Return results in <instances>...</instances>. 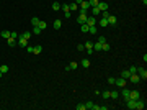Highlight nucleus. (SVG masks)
I'll use <instances>...</instances> for the list:
<instances>
[{"mask_svg":"<svg viewBox=\"0 0 147 110\" xmlns=\"http://www.w3.org/2000/svg\"><path fill=\"white\" fill-rule=\"evenodd\" d=\"M87 13H88L87 10H80V15H79V18H77V23H79V25H83V23L87 21V17H88Z\"/></svg>","mask_w":147,"mask_h":110,"instance_id":"obj_1","label":"nucleus"},{"mask_svg":"<svg viewBox=\"0 0 147 110\" xmlns=\"http://www.w3.org/2000/svg\"><path fill=\"white\" fill-rule=\"evenodd\" d=\"M136 72H137V76L141 77V79H144V81L147 79V71L144 69V67H136Z\"/></svg>","mask_w":147,"mask_h":110,"instance_id":"obj_2","label":"nucleus"},{"mask_svg":"<svg viewBox=\"0 0 147 110\" xmlns=\"http://www.w3.org/2000/svg\"><path fill=\"white\" fill-rule=\"evenodd\" d=\"M126 82H128V81H126V79H123V77H119V79H114V84H116L119 89L126 87Z\"/></svg>","mask_w":147,"mask_h":110,"instance_id":"obj_3","label":"nucleus"},{"mask_svg":"<svg viewBox=\"0 0 147 110\" xmlns=\"http://www.w3.org/2000/svg\"><path fill=\"white\" fill-rule=\"evenodd\" d=\"M129 99H134V100L141 99V92H139V91H131V92H129Z\"/></svg>","mask_w":147,"mask_h":110,"instance_id":"obj_4","label":"nucleus"},{"mask_svg":"<svg viewBox=\"0 0 147 110\" xmlns=\"http://www.w3.org/2000/svg\"><path fill=\"white\" fill-rule=\"evenodd\" d=\"M128 81H131L132 84H137L139 81H141V77L137 76V72H134V74H131V76H129V79H128Z\"/></svg>","mask_w":147,"mask_h":110,"instance_id":"obj_5","label":"nucleus"},{"mask_svg":"<svg viewBox=\"0 0 147 110\" xmlns=\"http://www.w3.org/2000/svg\"><path fill=\"white\" fill-rule=\"evenodd\" d=\"M18 46H21V48H26L28 46V39H25L21 35H18Z\"/></svg>","mask_w":147,"mask_h":110,"instance_id":"obj_6","label":"nucleus"},{"mask_svg":"<svg viewBox=\"0 0 147 110\" xmlns=\"http://www.w3.org/2000/svg\"><path fill=\"white\" fill-rule=\"evenodd\" d=\"M128 104H126V107H128V109H131V110H134L136 109V100H134V99H128Z\"/></svg>","mask_w":147,"mask_h":110,"instance_id":"obj_7","label":"nucleus"},{"mask_svg":"<svg viewBox=\"0 0 147 110\" xmlns=\"http://www.w3.org/2000/svg\"><path fill=\"white\" fill-rule=\"evenodd\" d=\"M144 107H146V102L141 100V99H137V100H136V109H137V110H144Z\"/></svg>","mask_w":147,"mask_h":110,"instance_id":"obj_8","label":"nucleus"},{"mask_svg":"<svg viewBox=\"0 0 147 110\" xmlns=\"http://www.w3.org/2000/svg\"><path fill=\"white\" fill-rule=\"evenodd\" d=\"M96 7L100 8V12H106V10H108V3H106V2H98Z\"/></svg>","mask_w":147,"mask_h":110,"instance_id":"obj_9","label":"nucleus"},{"mask_svg":"<svg viewBox=\"0 0 147 110\" xmlns=\"http://www.w3.org/2000/svg\"><path fill=\"white\" fill-rule=\"evenodd\" d=\"M88 26H93V25H96V18L95 17H87V21H85Z\"/></svg>","mask_w":147,"mask_h":110,"instance_id":"obj_10","label":"nucleus"},{"mask_svg":"<svg viewBox=\"0 0 147 110\" xmlns=\"http://www.w3.org/2000/svg\"><path fill=\"white\" fill-rule=\"evenodd\" d=\"M88 8H90V3H88V0H83L82 3H80V10H87V12H88Z\"/></svg>","mask_w":147,"mask_h":110,"instance_id":"obj_11","label":"nucleus"},{"mask_svg":"<svg viewBox=\"0 0 147 110\" xmlns=\"http://www.w3.org/2000/svg\"><path fill=\"white\" fill-rule=\"evenodd\" d=\"M77 67H79V64H77L75 61H72L69 66H65V71H72V69H77Z\"/></svg>","mask_w":147,"mask_h":110,"instance_id":"obj_12","label":"nucleus"},{"mask_svg":"<svg viewBox=\"0 0 147 110\" xmlns=\"http://www.w3.org/2000/svg\"><path fill=\"white\" fill-rule=\"evenodd\" d=\"M129 89H126V87H123V91H121V94H123V97H124V100H128L129 99Z\"/></svg>","mask_w":147,"mask_h":110,"instance_id":"obj_13","label":"nucleus"},{"mask_svg":"<svg viewBox=\"0 0 147 110\" xmlns=\"http://www.w3.org/2000/svg\"><path fill=\"white\" fill-rule=\"evenodd\" d=\"M108 25H116V17L111 15V13H110V17H108Z\"/></svg>","mask_w":147,"mask_h":110,"instance_id":"obj_14","label":"nucleus"},{"mask_svg":"<svg viewBox=\"0 0 147 110\" xmlns=\"http://www.w3.org/2000/svg\"><path fill=\"white\" fill-rule=\"evenodd\" d=\"M110 49H111V46L108 45V43H103V45H101V51H103V53H108Z\"/></svg>","mask_w":147,"mask_h":110,"instance_id":"obj_15","label":"nucleus"},{"mask_svg":"<svg viewBox=\"0 0 147 110\" xmlns=\"http://www.w3.org/2000/svg\"><path fill=\"white\" fill-rule=\"evenodd\" d=\"M80 66L87 69V67H90V61H88V59H82V61H80Z\"/></svg>","mask_w":147,"mask_h":110,"instance_id":"obj_16","label":"nucleus"},{"mask_svg":"<svg viewBox=\"0 0 147 110\" xmlns=\"http://www.w3.org/2000/svg\"><path fill=\"white\" fill-rule=\"evenodd\" d=\"M129 76H131V72H129L128 69H124V71L121 72V77H123V79H126V81H128V79H129Z\"/></svg>","mask_w":147,"mask_h":110,"instance_id":"obj_17","label":"nucleus"},{"mask_svg":"<svg viewBox=\"0 0 147 110\" xmlns=\"http://www.w3.org/2000/svg\"><path fill=\"white\" fill-rule=\"evenodd\" d=\"M61 26H62V21H61V20H56L54 25H52V28H54V30H59Z\"/></svg>","mask_w":147,"mask_h":110,"instance_id":"obj_18","label":"nucleus"},{"mask_svg":"<svg viewBox=\"0 0 147 110\" xmlns=\"http://www.w3.org/2000/svg\"><path fill=\"white\" fill-rule=\"evenodd\" d=\"M77 8H79V5H77L75 2H72V3H69V10H70V12H75Z\"/></svg>","mask_w":147,"mask_h":110,"instance_id":"obj_19","label":"nucleus"},{"mask_svg":"<svg viewBox=\"0 0 147 110\" xmlns=\"http://www.w3.org/2000/svg\"><path fill=\"white\" fill-rule=\"evenodd\" d=\"M41 51H43V46L38 45V46H34V51H33V54H39Z\"/></svg>","mask_w":147,"mask_h":110,"instance_id":"obj_20","label":"nucleus"},{"mask_svg":"<svg viewBox=\"0 0 147 110\" xmlns=\"http://www.w3.org/2000/svg\"><path fill=\"white\" fill-rule=\"evenodd\" d=\"M0 36H2V38H5V39H7V38H10V31H8V30H3V31L0 33Z\"/></svg>","mask_w":147,"mask_h":110,"instance_id":"obj_21","label":"nucleus"},{"mask_svg":"<svg viewBox=\"0 0 147 110\" xmlns=\"http://www.w3.org/2000/svg\"><path fill=\"white\" fill-rule=\"evenodd\" d=\"M80 31H82V33H88V25H87V23L80 25Z\"/></svg>","mask_w":147,"mask_h":110,"instance_id":"obj_22","label":"nucleus"},{"mask_svg":"<svg viewBox=\"0 0 147 110\" xmlns=\"http://www.w3.org/2000/svg\"><path fill=\"white\" fill-rule=\"evenodd\" d=\"M52 10H54V12L61 10V3H59V2H52Z\"/></svg>","mask_w":147,"mask_h":110,"instance_id":"obj_23","label":"nucleus"},{"mask_svg":"<svg viewBox=\"0 0 147 110\" xmlns=\"http://www.w3.org/2000/svg\"><path fill=\"white\" fill-rule=\"evenodd\" d=\"M90 8H92V15H100V13H101L98 7H90Z\"/></svg>","mask_w":147,"mask_h":110,"instance_id":"obj_24","label":"nucleus"},{"mask_svg":"<svg viewBox=\"0 0 147 110\" xmlns=\"http://www.w3.org/2000/svg\"><path fill=\"white\" fill-rule=\"evenodd\" d=\"M38 26L41 28V30H46V28H47V23H46V21H43V20H39V25H38Z\"/></svg>","mask_w":147,"mask_h":110,"instance_id":"obj_25","label":"nucleus"},{"mask_svg":"<svg viewBox=\"0 0 147 110\" xmlns=\"http://www.w3.org/2000/svg\"><path fill=\"white\" fill-rule=\"evenodd\" d=\"M93 51H101V43H98V41H96V43L93 45Z\"/></svg>","mask_w":147,"mask_h":110,"instance_id":"obj_26","label":"nucleus"},{"mask_svg":"<svg viewBox=\"0 0 147 110\" xmlns=\"http://www.w3.org/2000/svg\"><path fill=\"white\" fill-rule=\"evenodd\" d=\"M100 26H108V18H101L100 20Z\"/></svg>","mask_w":147,"mask_h":110,"instance_id":"obj_27","label":"nucleus"},{"mask_svg":"<svg viewBox=\"0 0 147 110\" xmlns=\"http://www.w3.org/2000/svg\"><path fill=\"white\" fill-rule=\"evenodd\" d=\"M31 25H33V26H38V25H39V18H36V17L31 18Z\"/></svg>","mask_w":147,"mask_h":110,"instance_id":"obj_28","label":"nucleus"},{"mask_svg":"<svg viewBox=\"0 0 147 110\" xmlns=\"http://www.w3.org/2000/svg\"><path fill=\"white\" fill-rule=\"evenodd\" d=\"M0 72L7 74V72H8V66H0Z\"/></svg>","mask_w":147,"mask_h":110,"instance_id":"obj_29","label":"nucleus"},{"mask_svg":"<svg viewBox=\"0 0 147 110\" xmlns=\"http://www.w3.org/2000/svg\"><path fill=\"white\" fill-rule=\"evenodd\" d=\"M41 31H43V30H41L39 26H34V28H33V35H39Z\"/></svg>","mask_w":147,"mask_h":110,"instance_id":"obj_30","label":"nucleus"},{"mask_svg":"<svg viewBox=\"0 0 147 110\" xmlns=\"http://www.w3.org/2000/svg\"><path fill=\"white\" fill-rule=\"evenodd\" d=\"M88 33L95 35V33H96V26H95V25H93V26H88Z\"/></svg>","mask_w":147,"mask_h":110,"instance_id":"obj_31","label":"nucleus"},{"mask_svg":"<svg viewBox=\"0 0 147 110\" xmlns=\"http://www.w3.org/2000/svg\"><path fill=\"white\" fill-rule=\"evenodd\" d=\"M7 41H8V46H15V38H7Z\"/></svg>","mask_w":147,"mask_h":110,"instance_id":"obj_32","label":"nucleus"},{"mask_svg":"<svg viewBox=\"0 0 147 110\" xmlns=\"http://www.w3.org/2000/svg\"><path fill=\"white\" fill-rule=\"evenodd\" d=\"M98 2H100V0H88L90 7H96V5H98Z\"/></svg>","mask_w":147,"mask_h":110,"instance_id":"obj_33","label":"nucleus"},{"mask_svg":"<svg viewBox=\"0 0 147 110\" xmlns=\"http://www.w3.org/2000/svg\"><path fill=\"white\" fill-rule=\"evenodd\" d=\"M77 51H79V53L85 51V45H77Z\"/></svg>","mask_w":147,"mask_h":110,"instance_id":"obj_34","label":"nucleus"},{"mask_svg":"<svg viewBox=\"0 0 147 110\" xmlns=\"http://www.w3.org/2000/svg\"><path fill=\"white\" fill-rule=\"evenodd\" d=\"M61 10H62V12H70V10H69V5H67V3L61 5Z\"/></svg>","mask_w":147,"mask_h":110,"instance_id":"obj_35","label":"nucleus"},{"mask_svg":"<svg viewBox=\"0 0 147 110\" xmlns=\"http://www.w3.org/2000/svg\"><path fill=\"white\" fill-rule=\"evenodd\" d=\"M92 107H93V102H87L85 104V109L87 110H92Z\"/></svg>","mask_w":147,"mask_h":110,"instance_id":"obj_36","label":"nucleus"},{"mask_svg":"<svg viewBox=\"0 0 147 110\" xmlns=\"http://www.w3.org/2000/svg\"><path fill=\"white\" fill-rule=\"evenodd\" d=\"M21 36L25 38V39H29V38H31V33H29V31H26V33H23Z\"/></svg>","mask_w":147,"mask_h":110,"instance_id":"obj_37","label":"nucleus"},{"mask_svg":"<svg viewBox=\"0 0 147 110\" xmlns=\"http://www.w3.org/2000/svg\"><path fill=\"white\" fill-rule=\"evenodd\" d=\"M101 95H103V99H110V92H108V91H105Z\"/></svg>","mask_w":147,"mask_h":110,"instance_id":"obj_38","label":"nucleus"},{"mask_svg":"<svg viewBox=\"0 0 147 110\" xmlns=\"http://www.w3.org/2000/svg\"><path fill=\"white\" fill-rule=\"evenodd\" d=\"M77 110H87L85 109V104H79V105H77Z\"/></svg>","mask_w":147,"mask_h":110,"instance_id":"obj_39","label":"nucleus"},{"mask_svg":"<svg viewBox=\"0 0 147 110\" xmlns=\"http://www.w3.org/2000/svg\"><path fill=\"white\" fill-rule=\"evenodd\" d=\"M10 36H11V38H15V39H17V38H18V33H17V31H10Z\"/></svg>","mask_w":147,"mask_h":110,"instance_id":"obj_40","label":"nucleus"},{"mask_svg":"<svg viewBox=\"0 0 147 110\" xmlns=\"http://www.w3.org/2000/svg\"><path fill=\"white\" fill-rule=\"evenodd\" d=\"M26 51L28 53H33V51H34V46H26Z\"/></svg>","mask_w":147,"mask_h":110,"instance_id":"obj_41","label":"nucleus"},{"mask_svg":"<svg viewBox=\"0 0 147 110\" xmlns=\"http://www.w3.org/2000/svg\"><path fill=\"white\" fill-rule=\"evenodd\" d=\"M128 71H129L131 74H134V72H136V66H131V67H129Z\"/></svg>","mask_w":147,"mask_h":110,"instance_id":"obj_42","label":"nucleus"},{"mask_svg":"<svg viewBox=\"0 0 147 110\" xmlns=\"http://www.w3.org/2000/svg\"><path fill=\"white\" fill-rule=\"evenodd\" d=\"M98 43H101V45H103V43H106V39H105V36H100V38H98Z\"/></svg>","mask_w":147,"mask_h":110,"instance_id":"obj_43","label":"nucleus"},{"mask_svg":"<svg viewBox=\"0 0 147 110\" xmlns=\"http://www.w3.org/2000/svg\"><path fill=\"white\" fill-rule=\"evenodd\" d=\"M108 84H114V77H108Z\"/></svg>","mask_w":147,"mask_h":110,"instance_id":"obj_44","label":"nucleus"},{"mask_svg":"<svg viewBox=\"0 0 147 110\" xmlns=\"http://www.w3.org/2000/svg\"><path fill=\"white\" fill-rule=\"evenodd\" d=\"M92 110H100V105H95V104H93V107H92Z\"/></svg>","mask_w":147,"mask_h":110,"instance_id":"obj_45","label":"nucleus"},{"mask_svg":"<svg viewBox=\"0 0 147 110\" xmlns=\"http://www.w3.org/2000/svg\"><path fill=\"white\" fill-rule=\"evenodd\" d=\"M82 2H83V0H75V3H77V5H80Z\"/></svg>","mask_w":147,"mask_h":110,"instance_id":"obj_46","label":"nucleus"},{"mask_svg":"<svg viewBox=\"0 0 147 110\" xmlns=\"http://www.w3.org/2000/svg\"><path fill=\"white\" fill-rule=\"evenodd\" d=\"M142 2H144V5H147V0H142Z\"/></svg>","mask_w":147,"mask_h":110,"instance_id":"obj_47","label":"nucleus"},{"mask_svg":"<svg viewBox=\"0 0 147 110\" xmlns=\"http://www.w3.org/2000/svg\"><path fill=\"white\" fill-rule=\"evenodd\" d=\"M2 76H3V74H2V72H0V77H2Z\"/></svg>","mask_w":147,"mask_h":110,"instance_id":"obj_48","label":"nucleus"}]
</instances>
